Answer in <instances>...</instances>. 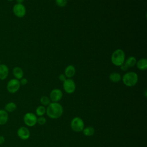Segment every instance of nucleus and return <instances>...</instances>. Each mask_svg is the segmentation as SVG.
<instances>
[{"mask_svg":"<svg viewBox=\"0 0 147 147\" xmlns=\"http://www.w3.org/2000/svg\"><path fill=\"white\" fill-rule=\"evenodd\" d=\"M56 5L60 7H63L66 6L67 3V0H55Z\"/></svg>","mask_w":147,"mask_h":147,"instance_id":"4be33fe9","label":"nucleus"},{"mask_svg":"<svg viewBox=\"0 0 147 147\" xmlns=\"http://www.w3.org/2000/svg\"><path fill=\"white\" fill-rule=\"evenodd\" d=\"M109 78L110 80L113 83H118L122 79V76L121 74L117 72H111L110 74Z\"/></svg>","mask_w":147,"mask_h":147,"instance_id":"f3484780","label":"nucleus"},{"mask_svg":"<svg viewBox=\"0 0 147 147\" xmlns=\"http://www.w3.org/2000/svg\"><path fill=\"white\" fill-rule=\"evenodd\" d=\"M5 142V138L3 136H0V145H2Z\"/></svg>","mask_w":147,"mask_h":147,"instance_id":"bb28decb","label":"nucleus"},{"mask_svg":"<svg viewBox=\"0 0 147 147\" xmlns=\"http://www.w3.org/2000/svg\"><path fill=\"white\" fill-rule=\"evenodd\" d=\"M17 109V105L13 102H10L6 103L4 107V110L7 113L14 112Z\"/></svg>","mask_w":147,"mask_h":147,"instance_id":"a211bd4d","label":"nucleus"},{"mask_svg":"<svg viewBox=\"0 0 147 147\" xmlns=\"http://www.w3.org/2000/svg\"><path fill=\"white\" fill-rule=\"evenodd\" d=\"M25 0H16L17 3H22Z\"/></svg>","mask_w":147,"mask_h":147,"instance_id":"cd10ccee","label":"nucleus"},{"mask_svg":"<svg viewBox=\"0 0 147 147\" xmlns=\"http://www.w3.org/2000/svg\"><path fill=\"white\" fill-rule=\"evenodd\" d=\"M21 87L20 80L13 78L9 80L6 85V89L10 94H14L17 92Z\"/></svg>","mask_w":147,"mask_h":147,"instance_id":"39448f33","label":"nucleus"},{"mask_svg":"<svg viewBox=\"0 0 147 147\" xmlns=\"http://www.w3.org/2000/svg\"><path fill=\"white\" fill-rule=\"evenodd\" d=\"M7 1H9V2H11V1H13V0H7Z\"/></svg>","mask_w":147,"mask_h":147,"instance_id":"c85d7f7f","label":"nucleus"},{"mask_svg":"<svg viewBox=\"0 0 147 147\" xmlns=\"http://www.w3.org/2000/svg\"><path fill=\"white\" fill-rule=\"evenodd\" d=\"M137 61V60L134 56H130L125 60L124 64L128 67V68H129L136 65Z\"/></svg>","mask_w":147,"mask_h":147,"instance_id":"dca6fc26","label":"nucleus"},{"mask_svg":"<svg viewBox=\"0 0 147 147\" xmlns=\"http://www.w3.org/2000/svg\"><path fill=\"white\" fill-rule=\"evenodd\" d=\"M120 67H121V70L122 71H126L129 68H128V67L123 63V64H122L121 66H120Z\"/></svg>","mask_w":147,"mask_h":147,"instance_id":"a878e982","label":"nucleus"},{"mask_svg":"<svg viewBox=\"0 0 147 147\" xmlns=\"http://www.w3.org/2000/svg\"><path fill=\"white\" fill-rule=\"evenodd\" d=\"M46 122H47V119H46V118L44 116L39 117L38 118H37V123L38 125H44V124H45Z\"/></svg>","mask_w":147,"mask_h":147,"instance_id":"5701e85b","label":"nucleus"},{"mask_svg":"<svg viewBox=\"0 0 147 147\" xmlns=\"http://www.w3.org/2000/svg\"><path fill=\"white\" fill-rule=\"evenodd\" d=\"M17 134L18 137L22 140H28L30 136V132L29 129L25 126H21L20 127L17 131Z\"/></svg>","mask_w":147,"mask_h":147,"instance_id":"9d476101","label":"nucleus"},{"mask_svg":"<svg viewBox=\"0 0 147 147\" xmlns=\"http://www.w3.org/2000/svg\"><path fill=\"white\" fill-rule=\"evenodd\" d=\"M46 113L51 119H57L63 113V107L59 102H51L46 108Z\"/></svg>","mask_w":147,"mask_h":147,"instance_id":"f257e3e1","label":"nucleus"},{"mask_svg":"<svg viewBox=\"0 0 147 147\" xmlns=\"http://www.w3.org/2000/svg\"><path fill=\"white\" fill-rule=\"evenodd\" d=\"M9 119V114L4 109H0V125H5Z\"/></svg>","mask_w":147,"mask_h":147,"instance_id":"2eb2a0df","label":"nucleus"},{"mask_svg":"<svg viewBox=\"0 0 147 147\" xmlns=\"http://www.w3.org/2000/svg\"><path fill=\"white\" fill-rule=\"evenodd\" d=\"M63 88L66 93L71 94L75 92L76 90V84L73 79L67 78L63 82Z\"/></svg>","mask_w":147,"mask_h":147,"instance_id":"0eeeda50","label":"nucleus"},{"mask_svg":"<svg viewBox=\"0 0 147 147\" xmlns=\"http://www.w3.org/2000/svg\"><path fill=\"white\" fill-rule=\"evenodd\" d=\"M137 68L141 71H145L147 69V59L142 58L137 61L136 64Z\"/></svg>","mask_w":147,"mask_h":147,"instance_id":"4468645a","label":"nucleus"},{"mask_svg":"<svg viewBox=\"0 0 147 147\" xmlns=\"http://www.w3.org/2000/svg\"><path fill=\"white\" fill-rule=\"evenodd\" d=\"M40 103L41 104L44 106H48L50 103L51 102V99L49 98V97L47 96H42L41 98H40Z\"/></svg>","mask_w":147,"mask_h":147,"instance_id":"412c9836","label":"nucleus"},{"mask_svg":"<svg viewBox=\"0 0 147 147\" xmlns=\"http://www.w3.org/2000/svg\"><path fill=\"white\" fill-rule=\"evenodd\" d=\"M83 134L87 137H90L94 135L95 133V129L92 126H87L84 127L83 130H82Z\"/></svg>","mask_w":147,"mask_h":147,"instance_id":"6ab92c4d","label":"nucleus"},{"mask_svg":"<svg viewBox=\"0 0 147 147\" xmlns=\"http://www.w3.org/2000/svg\"><path fill=\"white\" fill-rule=\"evenodd\" d=\"M9 69L7 65L5 64H0V80H5L9 75Z\"/></svg>","mask_w":147,"mask_h":147,"instance_id":"9b49d317","label":"nucleus"},{"mask_svg":"<svg viewBox=\"0 0 147 147\" xmlns=\"http://www.w3.org/2000/svg\"><path fill=\"white\" fill-rule=\"evenodd\" d=\"M123 83L127 87H133L138 83V76L134 72H127L122 77Z\"/></svg>","mask_w":147,"mask_h":147,"instance_id":"f03ea898","label":"nucleus"},{"mask_svg":"<svg viewBox=\"0 0 147 147\" xmlns=\"http://www.w3.org/2000/svg\"><path fill=\"white\" fill-rule=\"evenodd\" d=\"M13 75L14 76L15 79L20 80L24 76V71L20 67H15L13 68L12 70Z\"/></svg>","mask_w":147,"mask_h":147,"instance_id":"ddd939ff","label":"nucleus"},{"mask_svg":"<svg viewBox=\"0 0 147 147\" xmlns=\"http://www.w3.org/2000/svg\"><path fill=\"white\" fill-rule=\"evenodd\" d=\"M125 60V54L122 49H117L113 52L111 57V61L114 65L120 67L124 63Z\"/></svg>","mask_w":147,"mask_h":147,"instance_id":"7ed1b4c3","label":"nucleus"},{"mask_svg":"<svg viewBox=\"0 0 147 147\" xmlns=\"http://www.w3.org/2000/svg\"><path fill=\"white\" fill-rule=\"evenodd\" d=\"M46 113V108L44 106H38L36 109V115L38 117L44 116Z\"/></svg>","mask_w":147,"mask_h":147,"instance_id":"aec40b11","label":"nucleus"},{"mask_svg":"<svg viewBox=\"0 0 147 147\" xmlns=\"http://www.w3.org/2000/svg\"><path fill=\"white\" fill-rule=\"evenodd\" d=\"M1 59H0V64H1Z\"/></svg>","mask_w":147,"mask_h":147,"instance_id":"c756f323","label":"nucleus"},{"mask_svg":"<svg viewBox=\"0 0 147 147\" xmlns=\"http://www.w3.org/2000/svg\"><path fill=\"white\" fill-rule=\"evenodd\" d=\"M13 12L17 17L22 18L26 15V9L22 3H16L13 7Z\"/></svg>","mask_w":147,"mask_h":147,"instance_id":"6e6552de","label":"nucleus"},{"mask_svg":"<svg viewBox=\"0 0 147 147\" xmlns=\"http://www.w3.org/2000/svg\"><path fill=\"white\" fill-rule=\"evenodd\" d=\"M67 147H68V146H67Z\"/></svg>","mask_w":147,"mask_h":147,"instance_id":"7c9ffc66","label":"nucleus"},{"mask_svg":"<svg viewBox=\"0 0 147 147\" xmlns=\"http://www.w3.org/2000/svg\"><path fill=\"white\" fill-rule=\"evenodd\" d=\"M70 126L74 131L81 132L84 127V122L80 117H75L72 119Z\"/></svg>","mask_w":147,"mask_h":147,"instance_id":"20e7f679","label":"nucleus"},{"mask_svg":"<svg viewBox=\"0 0 147 147\" xmlns=\"http://www.w3.org/2000/svg\"><path fill=\"white\" fill-rule=\"evenodd\" d=\"M63 92L59 88L53 89L49 94V98L52 102H59L63 98Z\"/></svg>","mask_w":147,"mask_h":147,"instance_id":"1a4fd4ad","label":"nucleus"},{"mask_svg":"<svg viewBox=\"0 0 147 147\" xmlns=\"http://www.w3.org/2000/svg\"><path fill=\"white\" fill-rule=\"evenodd\" d=\"M76 72V69L73 65H67L64 69V75L67 78L71 79L75 75Z\"/></svg>","mask_w":147,"mask_h":147,"instance_id":"f8f14e48","label":"nucleus"},{"mask_svg":"<svg viewBox=\"0 0 147 147\" xmlns=\"http://www.w3.org/2000/svg\"><path fill=\"white\" fill-rule=\"evenodd\" d=\"M37 115L32 113H26L23 117V121L24 123L29 127H32L36 125L37 123Z\"/></svg>","mask_w":147,"mask_h":147,"instance_id":"423d86ee","label":"nucleus"},{"mask_svg":"<svg viewBox=\"0 0 147 147\" xmlns=\"http://www.w3.org/2000/svg\"><path fill=\"white\" fill-rule=\"evenodd\" d=\"M67 79V77L65 76V75L64 74H61L59 75V79L62 82H64Z\"/></svg>","mask_w":147,"mask_h":147,"instance_id":"393cba45","label":"nucleus"},{"mask_svg":"<svg viewBox=\"0 0 147 147\" xmlns=\"http://www.w3.org/2000/svg\"><path fill=\"white\" fill-rule=\"evenodd\" d=\"M19 80H20V84L22 85V86H25V85H26L28 83V79L26 78H21Z\"/></svg>","mask_w":147,"mask_h":147,"instance_id":"b1692460","label":"nucleus"}]
</instances>
